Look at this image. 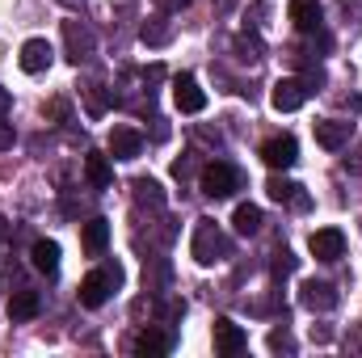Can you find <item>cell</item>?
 I'll return each mask as SVG.
<instances>
[{
  "label": "cell",
  "instance_id": "obj_1",
  "mask_svg": "<svg viewBox=\"0 0 362 358\" xmlns=\"http://www.w3.org/2000/svg\"><path fill=\"white\" fill-rule=\"evenodd\" d=\"M189 253H194V262H198V266H215V262L232 258V241H228V232H223L215 219H198V224H194Z\"/></svg>",
  "mask_w": 362,
  "mask_h": 358
},
{
  "label": "cell",
  "instance_id": "obj_2",
  "mask_svg": "<svg viewBox=\"0 0 362 358\" xmlns=\"http://www.w3.org/2000/svg\"><path fill=\"white\" fill-rule=\"evenodd\" d=\"M118 287H122V266H118V262H105L101 270L85 274V282H81V304H85V308H101V304L110 299V291H118Z\"/></svg>",
  "mask_w": 362,
  "mask_h": 358
},
{
  "label": "cell",
  "instance_id": "obj_3",
  "mask_svg": "<svg viewBox=\"0 0 362 358\" xmlns=\"http://www.w3.org/2000/svg\"><path fill=\"white\" fill-rule=\"evenodd\" d=\"M240 190V173H236V165H228V161H215V165H206L202 169V194L206 198H232Z\"/></svg>",
  "mask_w": 362,
  "mask_h": 358
},
{
  "label": "cell",
  "instance_id": "obj_4",
  "mask_svg": "<svg viewBox=\"0 0 362 358\" xmlns=\"http://www.w3.org/2000/svg\"><path fill=\"white\" fill-rule=\"evenodd\" d=\"M64 47H68V59L81 68V64H89L93 51H97V38H93V30L85 21H64Z\"/></svg>",
  "mask_w": 362,
  "mask_h": 358
},
{
  "label": "cell",
  "instance_id": "obj_5",
  "mask_svg": "<svg viewBox=\"0 0 362 358\" xmlns=\"http://www.w3.org/2000/svg\"><path fill=\"white\" fill-rule=\"evenodd\" d=\"M308 249H312L316 262H341V253H346V232H341V228H316V232L308 236Z\"/></svg>",
  "mask_w": 362,
  "mask_h": 358
},
{
  "label": "cell",
  "instance_id": "obj_6",
  "mask_svg": "<svg viewBox=\"0 0 362 358\" xmlns=\"http://www.w3.org/2000/svg\"><path fill=\"white\" fill-rule=\"evenodd\" d=\"M262 161L270 165L274 173H278V169L286 173V169L299 161V144H295V135H274V139H266V144H262Z\"/></svg>",
  "mask_w": 362,
  "mask_h": 358
},
{
  "label": "cell",
  "instance_id": "obj_7",
  "mask_svg": "<svg viewBox=\"0 0 362 358\" xmlns=\"http://www.w3.org/2000/svg\"><path fill=\"white\" fill-rule=\"evenodd\" d=\"M51 59H55V51H51V42H47V38H25V42H21V55H17L21 72L38 76V72H47V68H51Z\"/></svg>",
  "mask_w": 362,
  "mask_h": 358
},
{
  "label": "cell",
  "instance_id": "obj_8",
  "mask_svg": "<svg viewBox=\"0 0 362 358\" xmlns=\"http://www.w3.org/2000/svg\"><path fill=\"white\" fill-rule=\"evenodd\" d=\"M312 131H316V144H320L325 152H341V148L350 144V135H354V122H346V118H325V122H316Z\"/></svg>",
  "mask_w": 362,
  "mask_h": 358
},
{
  "label": "cell",
  "instance_id": "obj_9",
  "mask_svg": "<svg viewBox=\"0 0 362 358\" xmlns=\"http://www.w3.org/2000/svg\"><path fill=\"white\" fill-rule=\"evenodd\" d=\"M337 291H333V282H316V278H308L303 287H299V304L308 308V312H333L337 308Z\"/></svg>",
  "mask_w": 362,
  "mask_h": 358
},
{
  "label": "cell",
  "instance_id": "obj_10",
  "mask_svg": "<svg viewBox=\"0 0 362 358\" xmlns=\"http://www.w3.org/2000/svg\"><path fill=\"white\" fill-rule=\"evenodd\" d=\"M173 101H177L181 114H202V110H206V93L198 89V81H194L189 72L173 76Z\"/></svg>",
  "mask_w": 362,
  "mask_h": 358
},
{
  "label": "cell",
  "instance_id": "obj_11",
  "mask_svg": "<svg viewBox=\"0 0 362 358\" xmlns=\"http://www.w3.org/2000/svg\"><path fill=\"white\" fill-rule=\"evenodd\" d=\"M308 101V85L303 81H295V76H286V81H278L270 93V105L278 110V114H291V110H299Z\"/></svg>",
  "mask_w": 362,
  "mask_h": 358
},
{
  "label": "cell",
  "instance_id": "obj_12",
  "mask_svg": "<svg viewBox=\"0 0 362 358\" xmlns=\"http://www.w3.org/2000/svg\"><path fill=\"white\" fill-rule=\"evenodd\" d=\"M144 152V135L135 127H114L110 131V156L114 161H135Z\"/></svg>",
  "mask_w": 362,
  "mask_h": 358
},
{
  "label": "cell",
  "instance_id": "obj_13",
  "mask_svg": "<svg viewBox=\"0 0 362 358\" xmlns=\"http://www.w3.org/2000/svg\"><path fill=\"white\" fill-rule=\"evenodd\" d=\"M211 333H215V350H219V354H240V350L249 346V333H245L236 321H228V316H223V321H215V329H211Z\"/></svg>",
  "mask_w": 362,
  "mask_h": 358
},
{
  "label": "cell",
  "instance_id": "obj_14",
  "mask_svg": "<svg viewBox=\"0 0 362 358\" xmlns=\"http://www.w3.org/2000/svg\"><path fill=\"white\" fill-rule=\"evenodd\" d=\"M286 13H291V21H295V30H299V34H316V30H320V21H325L320 0H291V4H286Z\"/></svg>",
  "mask_w": 362,
  "mask_h": 358
},
{
  "label": "cell",
  "instance_id": "obj_15",
  "mask_svg": "<svg viewBox=\"0 0 362 358\" xmlns=\"http://www.w3.org/2000/svg\"><path fill=\"white\" fill-rule=\"evenodd\" d=\"M131 350L135 354H169L173 350V333H165V329H156V325H148V329H139L135 333V342H131Z\"/></svg>",
  "mask_w": 362,
  "mask_h": 358
},
{
  "label": "cell",
  "instance_id": "obj_16",
  "mask_svg": "<svg viewBox=\"0 0 362 358\" xmlns=\"http://www.w3.org/2000/svg\"><path fill=\"white\" fill-rule=\"evenodd\" d=\"M38 312H42V295L38 291H30V287L13 291V299H8V316L13 321H34Z\"/></svg>",
  "mask_w": 362,
  "mask_h": 358
},
{
  "label": "cell",
  "instance_id": "obj_17",
  "mask_svg": "<svg viewBox=\"0 0 362 358\" xmlns=\"http://www.w3.org/2000/svg\"><path fill=\"white\" fill-rule=\"evenodd\" d=\"M266 194H270L274 202H291V207H308L312 198L303 194V185H295V181H286V178H270V185H266Z\"/></svg>",
  "mask_w": 362,
  "mask_h": 358
},
{
  "label": "cell",
  "instance_id": "obj_18",
  "mask_svg": "<svg viewBox=\"0 0 362 358\" xmlns=\"http://www.w3.org/2000/svg\"><path fill=\"white\" fill-rule=\"evenodd\" d=\"M81 245H85L89 258H101L105 245H110V224H105V219H89V224L81 228Z\"/></svg>",
  "mask_w": 362,
  "mask_h": 358
},
{
  "label": "cell",
  "instance_id": "obj_19",
  "mask_svg": "<svg viewBox=\"0 0 362 358\" xmlns=\"http://www.w3.org/2000/svg\"><path fill=\"white\" fill-rule=\"evenodd\" d=\"M30 266L51 278V274L59 270V245H55V241H34V249H30Z\"/></svg>",
  "mask_w": 362,
  "mask_h": 358
},
{
  "label": "cell",
  "instance_id": "obj_20",
  "mask_svg": "<svg viewBox=\"0 0 362 358\" xmlns=\"http://www.w3.org/2000/svg\"><path fill=\"white\" fill-rule=\"evenodd\" d=\"M85 178H89L93 190H110V181H114L110 156H101V152H89V156H85Z\"/></svg>",
  "mask_w": 362,
  "mask_h": 358
},
{
  "label": "cell",
  "instance_id": "obj_21",
  "mask_svg": "<svg viewBox=\"0 0 362 358\" xmlns=\"http://www.w3.org/2000/svg\"><path fill=\"white\" fill-rule=\"evenodd\" d=\"M232 55H236L240 64H262V59H266V47H262L257 34H236V38H232Z\"/></svg>",
  "mask_w": 362,
  "mask_h": 358
},
{
  "label": "cell",
  "instance_id": "obj_22",
  "mask_svg": "<svg viewBox=\"0 0 362 358\" xmlns=\"http://www.w3.org/2000/svg\"><path fill=\"white\" fill-rule=\"evenodd\" d=\"M139 38H144L148 47H165V42L173 38V25H169V17H165V13H156L152 21H144V30H139Z\"/></svg>",
  "mask_w": 362,
  "mask_h": 358
},
{
  "label": "cell",
  "instance_id": "obj_23",
  "mask_svg": "<svg viewBox=\"0 0 362 358\" xmlns=\"http://www.w3.org/2000/svg\"><path fill=\"white\" fill-rule=\"evenodd\" d=\"M232 224H236V232H240V236H257V232H262V207L240 202V207H236V215H232Z\"/></svg>",
  "mask_w": 362,
  "mask_h": 358
},
{
  "label": "cell",
  "instance_id": "obj_24",
  "mask_svg": "<svg viewBox=\"0 0 362 358\" xmlns=\"http://www.w3.org/2000/svg\"><path fill=\"white\" fill-rule=\"evenodd\" d=\"M135 198H139L144 207H152V211H165V190H160V181L139 178L135 181Z\"/></svg>",
  "mask_w": 362,
  "mask_h": 358
},
{
  "label": "cell",
  "instance_id": "obj_25",
  "mask_svg": "<svg viewBox=\"0 0 362 358\" xmlns=\"http://www.w3.org/2000/svg\"><path fill=\"white\" fill-rule=\"evenodd\" d=\"M81 93H85V101H89V118H101V114H105V105L114 101V89L105 93L101 85H89V89H81Z\"/></svg>",
  "mask_w": 362,
  "mask_h": 358
},
{
  "label": "cell",
  "instance_id": "obj_26",
  "mask_svg": "<svg viewBox=\"0 0 362 358\" xmlns=\"http://www.w3.org/2000/svg\"><path fill=\"white\" fill-rule=\"evenodd\" d=\"M295 266H299V262L291 258V249H278V253H274V274H291Z\"/></svg>",
  "mask_w": 362,
  "mask_h": 358
},
{
  "label": "cell",
  "instance_id": "obj_27",
  "mask_svg": "<svg viewBox=\"0 0 362 358\" xmlns=\"http://www.w3.org/2000/svg\"><path fill=\"white\" fill-rule=\"evenodd\" d=\"M270 350H274V354H278V350H286V354H291V350H295V342H291L286 333H278V329H274V333H270Z\"/></svg>",
  "mask_w": 362,
  "mask_h": 358
},
{
  "label": "cell",
  "instance_id": "obj_28",
  "mask_svg": "<svg viewBox=\"0 0 362 358\" xmlns=\"http://www.w3.org/2000/svg\"><path fill=\"white\" fill-rule=\"evenodd\" d=\"M47 118H55V122H64V118H68V101H64V97H55V101L47 105Z\"/></svg>",
  "mask_w": 362,
  "mask_h": 358
},
{
  "label": "cell",
  "instance_id": "obj_29",
  "mask_svg": "<svg viewBox=\"0 0 362 358\" xmlns=\"http://www.w3.org/2000/svg\"><path fill=\"white\" fill-rule=\"evenodd\" d=\"M13 139H17L13 122H4V118H0V152H8V148H13Z\"/></svg>",
  "mask_w": 362,
  "mask_h": 358
},
{
  "label": "cell",
  "instance_id": "obj_30",
  "mask_svg": "<svg viewBox=\"0 0 362 358\" xmlns=\"http://www.w3.org/2000/svg\"><path fill=\"white\" fill-rule=\"evenodd\" d=\"M8 110H13V93L4 89V85H0V118H4Z\"/></svg>",
  "mask_w": 362,
  "mask_h": 358
},
{
  "label": "cell",
  "instance_id": "obj_31",
  "mask_svg": "<svg viewBox=\"0 0 362 358\" xmlns=\"http://www.w3.org/2000/svg\"><path fill=\"white\" fill-rule=\"evenodd\" d=\"M194 0H165V8H189Z\"/></svg>",
  "mask_w": 362,
  "mask_h": 358
},
{
  "label": "cell",
  "instance_id": "obj_32",
  "mask_svg": "<svg viewBox=\"0 0 362 358\" xmlns=\"http://www.w3.org/2000/svg\"><path fill=\"white\" fill-rule=\"evenodd\" d=\"M59 4H68V8H76V4H85V0H59Z\"/></svg>",
  "mask_w": 362,
  "mask_h": 358
},
{
  "label": "cell",
  "instance_id": "obj_33",
  "mask_svg": "<svg viewBox=\"0 0 362 358\" xmlns=\"http://www.w3.org/2000/svg\"><path fill=\"white\" fill-rule=\"evenodd\" d=\"M0 236H4V215H0Z\"/></svg>",
  "mask_w": 362,
  "mask_h": 358
}]
</instances>
